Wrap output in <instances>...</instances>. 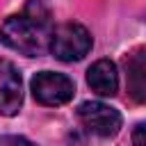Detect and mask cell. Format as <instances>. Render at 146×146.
Here are the masks:
<instances>
[{
    "label": "cell",
    "mask_w": 146,
    "mask_h": 146,
    "mask_svg": "<svg viewBox=\"0 0 146 146\" xmlns=\"http://www.w3.org/2000/svg\"><path fill=\"white\" fill-rule=\"evenodd\" d=\"M91 34L80 23H62L55 25L50 39V52L59 62H78L91 50Z\"/></svg>",
    "instance_id": "7a4b0ae2"
},
{
    "label": "cell",
    "mask_w": 146,
    "mask_h": 146,
    "mask_svg": "<svg viewBox=\"0 0 146 146\" xmlns=\"http://www.w3.org/2000/svg\"><path fill=\"white\" fill-rule=\"evenodd\" d=\"M78 119H80V123L91 135L103 137V139L114 137L121 130V123H123L119 110H114V107H110V105H105L100 100H87V103H82L78 107Z\"/></svg>",
    "instance_id": "277c9868"
},
{
    "label": "cell",
    "mask_w": 146,
    "mask_h": 146,
    "mask_svg": "<svg viewBox=\"0 0 146 146\" xmlns=\"http://www.w3.org/2000/svg\"><path fill=\"white\" fill-rule=\"evenodd\" d=\"M30 89H32L34 100L41 103V105H48V107L64 105L75 94L73 80L68 75H64V73H52V71L36 73L32 78V82H30Z\"/></svg>",
    "instance_id": "3957f363"
},
{
    "label": "cell",
    "mask_w": 146,
    "mask_h": 146,
    "mask_svg": "<svg viewBox=\"0 0 146 146\" xmlns=\"http://www.w3.org/2000/svg\"><path fill=\"white\" fill-rule=\"evenodd\" d=\"M87 82L98 96H114L119 91V73L112 59H98L87 71Z\"/></svg>",
    "instance_id": "52a82bcc"
},
{
    "label": "cell",
    "mask_w": 146,
    "mask_h": 146,
    "mask_svg": "<svg viewBox=\"0 0 146 146\" xmlns=\"http://www.w3.org/2000/svg\"><path fill=\"white\" fill-rule=\"evenodd\" d=\"M52 30L55 25L46 2L27 0L21 14L5 18L0 27V41L25 57H39L43 52H50Z\"/></svg>",
    "instance_id": "6da1fadb"
},
{
    "label": "cell",
    "mask_w": 146,
    "mask_h": 146,
    "mask_svg": "<svg viewBox=\"0 0 146 146\" xmlns=\"http://www.w3.org/2000/svg\"><path fill=\"white\" fill-rule=\"evenodd\" d=\"M132 146H146V121L132 128Z\"/></svg>",
    "instance_id": "9c48e42d"
},
{
    "label": "cell",
    "mask_w": 146,
    "mask_h": 146,
    "mask_svg": "<svg viewBox=\"0 0 146 146\" xmlns=\"http://www.w3.org/2000/svg\"><path fill=\"white\" fill-rule=\"evenodd\" d=\"M0 146H36V144L21 135H5V137H0Z\"/></svg>",
    "instance_id": "ba28073f"
},
{
    "label": "cell",
    "mask_w": 146,
    "mask_h": 146,
    "mask_svg": "<svg viewBox=\"0 0 146 146\" xmlns=\"http://www.w3.org/2000/svg\"><path fill=\"white\" fill-rule=\"evenodd\" d=\"M125 87L135 103H146V48H137L123 59Z\"/></svg>",
    "instance_id": "8992f818"
},
{
    "label": "cell",
    "mask_w": 146,
    "mask_h": 146,
    "mask_svg": "<svg viewBox=\"0 0 146 146\" xmlns=\"http://www.w3.org/2000/svg\"><path fill=\"white\" fill-rule=\"evenodd\" d=\"M23 105V80L9 59H0V114L14 116Z\"/></svg>",
    "instance_id": "5b68a950"
}]
</instances>
